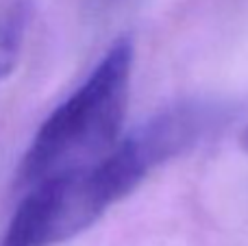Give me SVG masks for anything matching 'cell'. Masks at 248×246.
Wrapping results in <instances>:
<instances>
[{
	"instance_id": "obj_1",
	"label": "cell",
	"mask_w": 248,
	"mask_h": 246,
	"mask_svg": "<svg viewBox=\"0 0 248 246\" xmlns=\"http://www.w3.org/2000/svg\"><path fill=\"white\" fill-rule=\"evenodd\" d=\"M187 153V133L172 113L157 111L94 164L29 187L0 246H57L77 238L126 199L163 164Z\"/></svg>"
},
{
	"instance_id": "obj_2",
	"label": "cell",
	"mask_w": 248,
	"mask_h": 246,
	"mask_svg": "<svg viewBox=\"0 0 248 246\" xmlns=\"http://www.w3.org/2000/svg\"><path fill=\"white\" fill-rule=\"evenodd\" d=\"M133 61V39L120 35L85 81L39 124L17 166V185L33 187L94 164L120 142L131 98Z\"/></svg>"
},
{
	"instance_id": "obj_3",
	"label": "cell",
	"mask_w": 248,
	"mask_h": 246,
	"mask_svg": "<svg viewBox=\"0 0 248 246\" xmlns=\"http://www.w3.org/2000/svg\"><path fill=\"white\" fill-rule=\"evenodd\" d=\"M33 13L35 0H0V83L20 61Z\"/></svg>"
},
{
	"instance_id": "obj_4",
	"label": "cell",
	"mask_w": 248,
	"mask_h": 246,
	"mask_svg": "<svg viewBox=\"0 0 248 246\" xmlns=\"http://www.w3.org/2000/svg\"><path fill=\"white\" fill-rule=\"evenodd\" d=\"M240 142H242V146H244V151H248V126H246L244 133H242V139H240Z\"/></svg>"
}]
</instances>
